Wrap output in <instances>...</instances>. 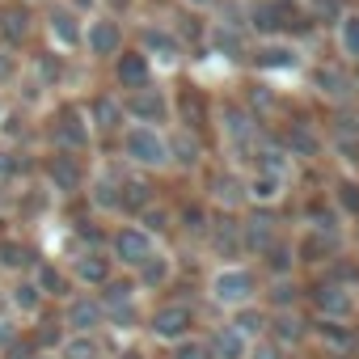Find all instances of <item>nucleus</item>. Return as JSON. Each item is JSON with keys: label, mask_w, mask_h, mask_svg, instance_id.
Segmentation results:
<instances>
[{"label": "nucleus", "mask_w": 359, "mask_h": 359, "mask_svg": "<svg viewBox=\"0 0 359 359\" xmlns=\"http://www.w3.org/2000/svg\"><path fill=\"white\" fill-rule=\"evenodd\" d=\"M208 300L229 317L245 304H258L262 300V275L254 271V262H229V266H212L208 275Z\"/></svg>", "instance_id": "1"}, {"label": "nucleus", "mask_w": 359, "mask_h": 359, "mask_svg": "<svg viewBox=\"0 0 359 359\" xmlns=\"http://www.w3.org/2000/svg\"><path fill=\"white\" fill-rule=\"evenodd\" d=\"M216 123H220V140H224V156H229V165L250 173L254 152H258V144L266 140L262 123H258L241 102H224L220 114H216Z\"/></svg>", "instance_id": "2"}, {"label": "nucleus", "mask_w": 359, "mask_h": 359, "mask_svg": "<svg viewBox=\"0 0 359 359\" xmlns=\"http://www.w3.org/2000/svg\"><path fill=\"white\" fill-rule=\"evenodd\" d=\"M118 161L135 173H161L169 169V148H165V131L161 127H144V123H127L118 135Z\"/></svg>", "instance_id": "3"}, {"label": "nucleus", "mask_w": 359, "mask_h": 359, "mask_svg": "<svg viewBox=\"0 0 359 359\" xmlns=\"http://www.w3.org/2000/svg\"><path fill=\"white\" fill-rule=\"evenodd\" d=\"M144 334H148L156 346H173V342L199 334V313H195L187 300H161L156 309L144 313Z\"/></svg>", "instance_id": "4"}, {"label": "nucleus", "mask_w": 359, "mask_h": 359, "mask_svg": "<svg viewBox=\"0 0 359 359\" xmlns=\"http://www.w3.org/2000/svg\"><path fill=\"white\" fill-rule=\"evenodd\" d=\"M304 304L313 317H325V321H355L359 317V292L338 283V279H325V275H313L304 283Z\"/></svg>", "instance_id": "5"}, {"label": "nucleus", "mask_w": 359, "mask_h": 359, "mask_svg": "<svg viewBox=\"0 0 359 359\" xmlns=\"http://www.w3.org/2000/svg\"><path fill=\"white\" fill-rule=\"evenodd\" d=\"M156 250H161V241H156L152 233H144L135 220H118V224L110 229V241H106V254H110V262H114L123 275H135Z\"/></svg>", "instance_id": "6"}, {"label": "nucleus", "mask_w": 359, "mask_h": 359, "mask_svg": "<svg viewBox=\"0 0 359 359\" xmlns=\"http://www.w3.org/2000/svg\"><path fill=\"white\" fill-rule=\"evenodd\" d=\"M93 127H89V114H85V106H76V102H64L55 114H51V144L60 148V152H89L93 148Z\"/></svg>", "instance_id": "7"}, {"label": "nucleus", "mask_w": 359, "mask_h": 359, "mask_svg": "<svg viewBox=\"0 0 359 359\" xmlns=\"http://www.w3.org/2000/svg\"><path fill=\"white\" fill-rule=\"evenodd\" d=\"M123 110L127 123H144V127H173V93L161 85H148L140 93H123Z\"/></svg>", "instance_id": "8"}, {"label": "nucleus", "mask_w": 359, "mask_h": 359, "mask_svg": "<svg viewBox=\"0 0 359 359\" xmlns=\"http://www.w3.org/2000/svg\"><path fill=\"white\" fill-rule=\"evenodd\" d=\"M203 245H208V254L216 258V266L245 262V245H241V216H233V212H212V224H208V233H203Z\"/></svg>", "instance_id": "9"}, {"label": "nucleus", "mask_w": 359, "mask_h": 359, "mask_svg": "<svg viewBox=\"0 0 359 359\" xmlns=\"http://www.w3.org/2000/svg\"><path fill=\"white\" fill-rule=\"evenodd\" d=\"M118 182H123V165H97L85 182L89 208L97 220H123V199H118Z\"/></svg>", "instance_id": "10"}, {"label": "nucleus", "mask_w": 359, "mask_h": 359, "mask_svg": "<svg viewBox=\"0 0 359 359\" xmlns=\"http://www.w3.org/2000/svg\"><path fill=\"white\" fill-rule=\"evenodd\" d=\"M81 47L93 60H114L127 47V30H123V22L114 13H89L85 18V30H81Z\"/></svg>", "instance_id": "11"}, {"label": "nucleus", "mask_w": 359, "mask_h": 359, "mask_svg": "<svg viewBox=\"0 0 359 359\" xmlns=\"http://www.w3.org/2000/svg\"><path fill=\"white\" fill-rule=\"evenodd\" d=\"M309 85L317 89V97L321 102H330L334 110H342V106H355V76H351V68L338 60V64H313L309 68Z\"/></svg>", "instance_id": "12"}, {"label": "nucleus", "mask_w": 359, "mask_h": 359, "mask_svg": "<svg viewBox=\"0 0 359 359\" xmlns=\"http://www.w3.org/2000/svg\"><path fill=\"white\" fill-rule=\"evenodd\" d=\"M60 262L68 266V275H72L76 292H97L106 279H114V275H118V266L110 262V254H106V250H68V258H60Z\"/></svg>", "instance_id": "13"}, {"label": "nucleus", "mask_w": 359, "mask_h": 359, "mask_svg": "<svg viewBox=\"0 0 359 359\" xmlns=\"http://www.w3.org/2000/svg\"><path fill=\"white\" fill-rule=\"evenodd\" d=\"M203 203H208L212 212H233V216H241V212L250 208V199H245V173L233 169V165L208 173V195H203Z\"/></svg>", "instance_id": "14"}, {"label": "nucleus", "mask_w": 359, "mask_h": 359, "mask_svg": "<svg viewBox=\"0 0 359 359\" xmlns=\"http://www.w3.org/2000/svg\"><path fill=\"white\" fill-rule=\"evenodd\" d=\"M296 245V266L300 271H325L338 254H346V237H330V233H313V229H300L292 237Z\"/></svg>", "instance_id": "15"}, {"label": "nucleus", "mask_w": 359, "mask_h": 359, "mask_svg": "<svg viewBox=\"0 0 359 359\" xmlns=\"http://www.w3.org/2000/svg\"><path fill=\"white\" fill-rule=\"evenodd\" d=\"M279 237H287L279 229L275 208H245L241 212V245H245V262H254L266 245H275Z\"/></svg>", "instance_id": "16"}, {"label": "nucleus", "mask_w": 359, "mask_h": 359, "mask_svg": "<svg viewBox=\"0 0 359 359\" xmlns=\"http://www.w3.org/2000/svg\"><path fill=\"white\" fill-rule=\"evenodd\" d=\"M85 182H89V173L81 169L76 152H60V148L47 152V161H43V187L51 195H76V191H85Z\"/></svg>", "instance_id": "17"}, {"label": "nucleus", "mask_w": 359, "mask_h": 359, "mask_svg": "<svg viewBox=\"0 0 359 359\" xmlns=\"http://www.w3.org/2000/svg\"><path fill=\"white\" fill-rule=\"evenodd\" d=\"M55 317H60L64 334H102V330H106V317H102V304H97L93 292L68 296V300L55 309Z\"/></svg>", "instance_id": "18"}, {"label": "nucleus", "mask_w": 359, "mask_h": 359, "mask_svg": "<svg viewBox=\"0 0 359 359\" xmlns=\"http://www.w3.org/2000/svg\"><path fill=\"white\" fill-rule=\"evenodd\" d=\"M165 148H169V169H177V173H199L203 169V161H208V144H203V135H195V131H187V127H165Z\"/></svg>", "instance_id": "19"}, {"label": "nucleus", "mask_w": 359, "mask_h": 359, "mask_svg": "<svg viewBox=\"0 0 359 359\" xmlns=\"http://www.w3.org/2000/svg\"><path fill=\"white\" fill-rule=\"evenodd\" d=\"M250 64L258 72H266V76H279V72H300L304 68V55L287 39H258V47L250 51Z\"/></svg>", "instance_id": "20"}, {"label": "nucleus", "mask_w": 359, "mask_h": 359, "mask_svg": "<svg viewBox=\"0 0 359 359\" xmlns=\"http://www.w3.org/2000/svg\"><path fill=\"white\" fill-rule=\"evenodd\" d=\"M110 72H114V85L123 93H140L148 85H156V68L148 64V55L140 47H123L114 60H110Z\"/></svg>", "instance_id": "21"}, {"label": "nucleus", "mask_w": 359, "mask_h": 359, "mask_svg": "<svg viewBox=\"0 0 359 359\" xmlns=\"http://www.w3.org/2000/svg\"><path fill=\"white\" fill-rule=\"evenodd\" d=\"M135 47L148 55L152 68H177V64H182V55H187L182 39H177L173 30H165V26H144Z\"/></svg>", "instance_id": "22"}, {"label": "nucleus", "mask_w": 359, "mask_h": 359, "mask_svg": "<svg viewBox=\"0 0 359 359\" xmlns=\"http://www.w3.org/2000/svg\"><path fill=\"white\" fill-rule=\"evenodd\" d=\"M39 245L30 237H18V233H5L0 237V279H22L39 266Z\"/></svg>", "instance_id": "23"}, {"label": "nucleus", "mask_w": 359, "mask_h": 359, "mask_svg": "<svg viewBox=\"0 0 359 359\" xmlns=\"http://www.w3.org/2000/svg\"><path fill=\"white\" fill-rule=\"evenodd\" d=\"M30 279H34V287L43 292V300L47 304H64L68 296H76V283H72V275H68V266L60 262V258H39V266L30 271Z\"/></svg>", "instance_id": "24"}, {"label": "nucleus", "mask_w": 359, "mask_h": 359, "mask_svg": "<svg viewBox=\"0 0 359 359\" xmlns=\"http://www.w3.org/2000/svg\"><path fill=\"white\" fill-rule=\"evenodd\" d=\"M309 330H313V317L304 309H287V313H271V325H266V338L279 342L287 355H296L304 342H309Z\"/></svg>", "instance_id": "25"}, {"label": "nucleus", "mask_w": 359, "mask_h": 359, "mask_svg": "<svg viewBox=\"0 0 359 359\" xmlns=\"http://www.w3.org/2000/svg\"><path fill=\"white\" fill-rule=\"evenodd\" d=\"M81 30H85V22H81V13H72L68 5H51V9H47V39H51V47H55V55L81 51Z\"/></svg>", "instance_id": "26"}, {"label": "nucleus", "mask_w": 359, "mask_h": 359, "mask_svg": "<svg viewBox=\"0 0 359 359\" xmlns=\"http://www.w3.org/2000/svg\"><path fill=\"white\" fill-rule=\"evenodd\" d=\"M85 114H89L93 135H102V140H118L123 127H127V110H123V97L118 93H97L85 106Z\"/></svg>", "instance_id": "27"}, {"label": "nucleus", "mask_w": 359, "mask_h": 359, "mask_svg": "<svg viewBox=\"0 0 359 359\" xmlns=\"http://www.w3.org/2000/svg\"><path fill=\"white\" fill-rule=\"evenodd\" d=\"M309 342L325 346L330 355H355V351H359V325H355V321H325V317H313Z\"/></svg>", "instance_id": "28"}, {"label": "nucleus", "mask_w": 359, "mask_h": 359, "mask_svg": "<svg viewBox=\"0 0 359 359\" xmlns=\"http://www.w3.org/2000/svg\"><path fill=\"white\" fill-rule=\"evenodd\" d=\"M5 309L26 325V321H34V317L47 313V300H43V292L34 287V279L22 275V279H9V283H5Z\"/></svg>", "instance_id": "29"}, {"label": "nucleus", "mask_w": 359, "mask_h": 359, "mask_svg": "<svg viewBox=\"0 0 359 359\" xmlns=\"http://www.w3.org/2000/svg\"><path fill=\"white\" fill-rule=\"evenodd\" d=\"M254 271L262 275V283H271V279H292V275H300V266H296V245H292V237H279L275 245H266L258 258H254Z\"/></svg>", "instance_id": "30"}, {"label": "nucleus", "mask_w": 359, "mask_h": 359, "mask_svg": "<svg viewBox=\"0 0 359 359\" xmlns=\"http://www.w3.org/2000/svg\"><path fill=\"white\" fill-rule=\"evenodd\" d=\"M279 144L287 148V156H292V161H313V156H321V152H325V135H321V131H317L309 118H296V123H287Z\"/></svg>", "instance_id": "31"}, {"label": "nucleus", "mask_w": 359, "mask_h": 359, "mask_svg": "<svg viewBox=\"0 0 359 359\" xmlns=\"http://www.w3.org/2000/svg\"><path fill=\"white\" fill-rule=\"evenodd\" d=\"M250 173H271V177H279V182H287V187H292L296 161L287 156V148H283L279 140H262V144H258V152H254Z\"/></svg>", "instance_id": "32"}, {"label": "nucleus", "mask_w": 359, "mask_h": 359, "mask_svg": "<svg viewBox=\"0 0 359 359\" xmlns=\"http://www.w3.org/2000/svg\"><path fill=\"white\" fill-rule=\"evenodd\" d=\"M51 208H55V195H51L47 187L13 191V220H22V224H39V220H47Z\"/></svg>", "instance_id": "33"}, {"label": "nucleus", "mask_w": 359, "mask_h": 359, "mask_svg": "<svg viewBox=\"0 0 359 359\" xmlns=\"http://www.w3.org/2000/svg\"><path fill=\"white\" fill-rule=\"evenodd\" d=\"M173 266H177V258L161 245V250H156V254H152V258L131 275V279H135V287H140V292H165V287L173 283Z\"/></svg>", "instance_id": "34"}, {"label": "nucleus", "mask_w": 359, "mask_h": 359, "mask_svg": "<svg viewBox=\"0 0 359 359\" xmlns=\"http://www.w3.org/2000/svg\"><path fill=\"white\" fill-rule=\"evenodd\" d=\"M262 304H266L271 313L304 309V283H300V275H292V279H271V283H262Z\"/></svg>", "instance_id": "35"}, {"label": "nucleus", "mask_w": 359, "mask_h": 359, "mask_svg": "<svg viewBox=\"0 0 359 359\" xmlns=\"http://www.w3.org/2000/svg\"><path fill=\"white\" fill-rule=\"evenodd\" d=\"M224 321H229V325H233V330H237V334L250 342V346H254V342H262V338H266V325H271V309L258 300V304H245V309L229 313Z\"/></svg>", "instance_id": "36"}, {"label": "nucleus", "mask_w": 359, "mask_h": 359, "mask_svg": "<svg viewBox=\"0 0 359 359\" xmlns=\"http://www.w3.org/2000/svg\"><path fill=\"white\" fill-rule=\"evenodd\" d=\"M245 30H254L258 39H283V9L275 0H254L245 9Z\"/></svg>", "instance_id": "37"}, {"label": "nucleus", "mask_w": 359, "mask_h": 359, "mask_svg": "<svg viewBox=\"0 0 359 359\" xmlns=\"http://www.w3.org/2000/svg\"><path fill=\"white\" fill-rule=\"evenodd\" d=\"M208 351H212V359H250V342L229 325V321H220V325H212L208 334Z\"/></svg>", "instance_id": "38"}, {"label": "nucleus", "mask_w": 359, "mask_h": 359, "mask_svg": "<svg viewBox=\"0 0 359 359\" xmlns=\"http://www.w3.org/2000/svg\"><path fill=\"white\" fill-rule=\"evenodd\" d=\"M110 355V342L106 334H64L55 359H106Z\"/></svg>", "instance_id": "39"}, {"label": "nucleus", "mask_w": 359, "mask_h": 359, "mask_svg": "<svg viewBox=\"0 0 359 359\" xmlns=\"http://www.w3.org/2000/svg\"><path fill=\"white\" fill-rule=\"evenodd\" d=\"M287 195V182L271 173H245V199L250 208H279V199Z\"/></svg>", "instance_id": "40"}, {"label": "nucleus", "mask_w": 359, "mask_h": 359, "mask_svg": "<svg viewBox=\"0 0 359 359\" xmlns=\"http://www.w3.org/2000/svg\"><path fill=\"white\" fill-rule=\"evenodd\" d=\"M300 229H313V233H330V237H346V220L338 216V208L330 199H313L304 208V224Z\"/></svg>", "instance_id": "41"}, {"label": "nucleus", "mask_w": 359, "mask_h": 359, "mask_svg": "<svg viewBox=\"0 0 359 359\" xmlns=\"http://www.w3.org/2000/svg\"><path fill=\"white\" fill-rule=\"evenodd\" d=\"M334 43L346 68L359 64V9H342V18L334 22Z\"/></svg>", "instance_id": "42"}, {"label": "nucleus", "mask_w": 359, "mask_h": 359, "mask_svg": "<svg viewBox=\"0 0 359 359\" xmlns=\"http://www.w3.org/2000/svg\"><path fill=\"white\" fill-rule=\"evenodd\" d=\"M26 338L34 342V351H43V355H55V351H60V342H64V325H60V317L47 309L43 317H34V321L26 325Z\"/></svg>", "instance_id": "43"}, {"label": "nucleus", "mask_w": 359, "mask_h": 359, "mask_svg": "<svg viewBox=\"0 0 359 359\" xmlns=\"http://www.w3.org/2000/svg\"><path fill=\"white\" fill-rule=\"evenodd\" d=\"M102 317H106V330H102V334H140V330H144V304H140V300L102 309Z\"/></svg>", "instance_id": "44"}, {"label": "nucleus", "mask_w": 359, "mask_h": 359, "mask_svg": "<svg viewBox=\"0 0 359 359\" xmlns=\"http://www.w3.org/2000/svg\"><path fill=\"white\" fill-rule=\"evenodd\" d=\"M26 39H30V13L22 5H5L0 9V43H5V51L22 47Z\"/></svg>", "instance_id": "45"}, {"label": "nucleus", "mask_w": 359, "mask_h": 359, "mask_svg": "<svg viewBox=\"0 0 359 359\" xmlns=\"http://www.w3.org/2000/svg\"><path fill=\"white\" fill-rule=\"evenodd\" d=\"M26 173H30L26 152L13 148V144H0V187H5V191L22 187V182H26Z\"/></svg>", "instance_id": "46"}, {"label": "nucleus", "mask_w": 359, "mask_h": 359, "mask_svg": "<svg viewBox=\"0 0 359 359\" xmlns=\"http://www.w3.org/2000/svg\"><path fill=\"white\" fill-rule=\"evenodd\" d=\"M208 47H216L224 60H245V55H250V51H245V43H241V30L220 26V22H212V26H208Z\"/></svg>", "instance_id": "47"}, {"label": "nucleus", "mask_w": 359, "mask_h": 359, "mask_svg": "<svg viewBox=\"0 0 359 359\" xmlns=\"http://www.w3.org/2000/svg\"><path fill=\"white\" fill-rule=\"evenodd\" d=\"M330 203L338 208V216H342V220H359V177L342 173L338 182H334V195H330Z\"/></svg>", "instance_id": "48"}, {"label": "nucleus", "mask_w": 359, "mask_h": 359, "mask_svg": "<svg viewBox=\"0 0 359 359\" xmlns=\"http://www.w3.org/2000/svg\"><path fill=\"white\" fill-rule=\"evenodd\" d=\"M173 220L182 224V233H191L195 241H203V233H208V224H212V208H208L203 199H195V203H187V208H177Z\"/></svg>", "instance_id": "49"}, {"label": "nucleus", "mask_w": 359, "mask_h": 359, "mask_svg": "<svg viewBox=\"0 0 359 359\" xmlns=\"http://www.w3.org/2000/svg\"><path fill=\"white\" fill-rule=\"evenodd\" d=\"M13 85H22V93H18V106H22V110H34V106H43V102H47V85H43L30 68H26Z\"/></svg>", "instance_id": "50"}, {"label": "nucleus", "mask_w": 359, "mask_h": 359, "mask_svg": "<svg viewBox=\"0 0 359 359\" xmlns=\"http://www.w3.org/2000/svg\"><path fill=\"white\" fill-rule=\"evenodd\" d=\"M135 224H140L144 233H152V237L161 241V237L169 233V224H173V212H169L165 203H152V208H148V212H144V216H140Z\"/></svg>", "instance_id": "51"}, {"label": "nucleus", "mask_w": 359, "mask_h": 359, "mask_svg": "<svg viewBox=\"0 0 359 359\" xmlns=\"http://www.w3.org/2000/svg\"><path fill=\"white\" fill-rule=\"evenodd\" d=\"M165 359H212V351H208V338L195 334V338H182V342L165 346Z\"/></svg>", "instance_id": "52"}, {"label": "nucleus", "mask_w": 359, "mask_h": 359, "mask_svg": "<svg viewBox=\"0 0 359 359\" xmlns=\"http://www.w3.org/2000/svg\"><path fill=\"white\" fill-rule=\"evenodd\" d=\"M309 5V22H321V26H334L342 18V0H304Z\"/></svg>", "instance_id": "53"}, {"label": "nucleus", "mask_w": 359, "mask_h": 359, "mask_svg": "<svg viewBox=\"0 0 359 359\" xmlns=\"http://www.w3.org/2000/svg\"><path fill=\"white\" fill-rule=\"evenodd\" d=\"M22 334H26V325H22L13 313H0V355H5V351H9Z\"/></svg>", "instance_id": "54"}, {"label": "nucleus", "mask_w": 359, "mask_h": 359, "mask_svg": "<svg viewBox=\"0 0 359 359\" xmlns=\"http://www.w3.org/2000/svg\"><path fill=\"white\" fill-rule=\"evenodd\" d=\"M250 359H292L279 342H271V338H262V342H254L250 346Z\"/></svg>", "instance_id": "55"}, {"label": "nucleus", "mask_w": 359, "mask_h": 359, "mask_svg": "<svg viewBox=\"0 0 359 359\" xmlns=\"http://www.w3.org/2000/svg\"><path fill=\"white\" fill-rule=\"evenodd\" d=\"M18 76H22V68L13 64V55H9V51H0V89H9Z\"/></svg>", "instance_id": "56"}, {"label": "nucleus", "mask_w": 359, "mask_h": 359, "mask_svg": "<svg viewBox=\"0 0 359 359\" xmlns=\"http://www.w3.org/2000/svg\"><path fill=\"white\" fill-rule=\"evenodd\" d=\"M106 359H152L144 346H135V342H127V346H118V351H110Z\"/></svg>", "instance_id": "57"}, {"label": "nucleus", "mask_w": 359, "mask_h": 359, "mask_svg": "<svg viewBox=\"0 0 359 359\" xmlns=\"http://www.w3.org/2000/svg\"><path fill=\"white\" fill-rule=\"evenodd\" d=\"M64 5H68L72 13H85V18H89V13H97V0H64Z\"/></svg>", "instance_id": "58"}, {"label": "nucleus", "mask_w": 359, "mask_h": 359, "mask_svg": "<svg viewBox=\"0 0 359 359\" xmlns=\"http://www.w3.org/2000/svg\"><path fill=\"white\" fill-rule=\"evenodd\" d=\"M182 5H187L191 13H208V9H216V0H182Z\"/></svg>", "instance_id": "59"}, {"label": "nucleus", "mask_w": 359, "mask_h": 359, "mask_svg": "<svg viewBox=\"0 0 359 359\" xmlns=\"http://www.w3.org/2000/svg\"><path fill=\"white\" fill-rule=\"evenodd\" d=\"M9 110V102H5V89H0V114H5Z\"/></svg>", "instance_id": "60"}]
</instances>
